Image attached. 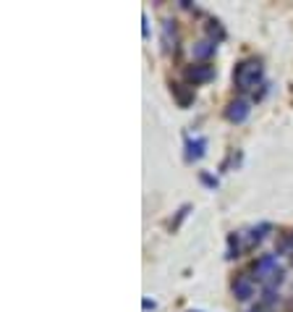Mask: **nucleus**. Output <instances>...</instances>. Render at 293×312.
Instances as JSON below:
<instances>
[{
    "instance_id": "obj_5",
    "label": "nucleus",
    "mask_w": 293,
    "mask_h": 312,
    "mask_svg": "<svg viewBox=\"0 0 293 312\" xmlns=\"http://www.w3.org/2000/svg\"><path fill=\"white\" fill-rule=\"evenodd\" d=\"M212 73H215V68H212V66L201 63V66H194V68H189V71H186V79H189V81H194V84H199V81L212 79Z\"/></svg>"
},
{
    "instance_id": "obj_3",
    "label": "nucleus",
    "mask_w": 293,
    "mask_h": 312,
    "mask_svg": "<svg viewBox=\"0 0 293 312\" xmlns=\"http://www.w3.org/2000/svg\"><path fill=\"white\" fill-rule=\"evenodd\" d=\"M249 103L246 100H236V103H231L228 105V110H225V118L228 121H233V124H241V121H246L249 118Z\"/></svg>"
},
{
    "instance_id": "obj_8",
    "label": "nucleus",
    "mask_w": 293,
    "mask_h": 312,
    "mask_svg": "<svg viewBox=\"0 0 293 312\" xmlns=\"http://www.w3.org/2000/svg\"><path fill=\"white\" fill-rule=\"evenodd\" d=\"M173 92H176L178 103H181L183 108H186V105L191 103V100H194V92H183V89H181V84H173Z\"/></svg>"
},
{
    "instance_id": "obj_6",
    "label": "nucleus",
    "mask_w": 293,
    "mask_h": 312,
    "mask_svg": "<svg viewBox=\"0 0 293 312\" xmlns=\"http://www.w3.org/2000/svg\"><path fill=\"white\" fill-rule=\"evenodd\" d=\"M162 45H165V50L176 48V21L162 24Z\"/></svg>"
},
{
    "instance_id": "obj_11",
    "label": "nucleus",
    "mask_w": 293,
    "mask_h": 312,
    "mask_svg": "<svg viewBox=\"0 0 293 312\" xmlns=\"http://www.w3.org/2000/svg\"><path fill=\"white\" fill-rule=\"evenodd\" d=\"M280 250H283V252H293V234H288L286 239H283Z\"/></svg>"
},
{
    "instance_id": "obj_2",
    "label": "nucleus",
    "mask_w": 293,
    "mask_h": 312,
    "mask_svg": "<svg viewBox=\"0 0 293 312\" xmlns=\"http://www.w3.org/2000/svg\"><path fill=\"white\" fill-rule=\"evenodd\" d=\"M233 297L241 299V302L254 297V281L249 278V275H238V278L233 281Z\"/></svg>"
},
{
    "instance_id": "obj_14",
    "label": "nucleus",
    "mask_w": 293,
    "mask_h": 312,
    "mask_svg": "<svg viewBox=\"0 0 293 312\" xmlns=\"http://www.w3.org/2000/svg\"><path fill=\"white\" fill-rule=\"evenodd\" d=\"M249 312H267V307H264V305H259V307H254V310H249Z\"/></svg>"
},
{
    "instance_id": "obj_12",
    "label": "nucleus",
    "mask_w": 293,
    "mask_h": 312,
    "mask_svg": "<svg viewBox=\"0 0 293 312\" xmlns=\"http://www.w3.org/2000/svg\"><path fill=\"white\" fill-rule=\"evenodd\" d=\"M228 244H231V257H238V239L231 236V239H228Z\"/></svg>"
},
{
    "instance_id": "obj_7",
    "label": "nucleus",
    "mask_w": 293,
    "mask_h": 312,
    "mask_svg": "<svg viewBox=\"0 0 293 312\" xmlns=\"http://www.w3.org/2000/svg\"><path fill=\"white\" fill-rule=\"evenodd\" d=\"M201 155H204V139L189 142V152H186V158H189V160H199Z\"/></svg>"
},
{
    "instance_id": "obj_4",
    "label": "nucleus",
    "mask_w": 293,
    "mask_h": 312,
    "mask_svg": "<svg viewBox=\"0 0 293 312\" xmlns=\"http://www.w3.org/2000/svg\"><path fill=\"white\" fill-rule=\"evenodd\" d=\"M215 50H217V42L215 40H201V42H196L194 48H191V55H194L196 61H207Z\"/></svg>"
},
{
    "instance_id": "obj_13",
    "label": "nucleus",
    "mask_w": 293,
    "mask_h": 312,
    "mask_svg": "<svg viewBox=\"0 0 293 312\" xmlns=\"http://www.w3.org/2000/svg\"><path fill=\"white\" fill-rule=\"evenodd\" d=\"M201 181H204L207 187H217V179H212L209 173H201Z\"/></svg>"
},
{
    "instance_id": "obj_1",
    "label": "nucleus",
    "mask_w": 293,
    "mask_h": 312,
    "mask_svg": "<svg viewBox=\"0 0 293 312\" xmlns=\"http://www.w3.org/2000/svg\"><path fill=\"white\" fill-rule=\"evenodd\" d=\"M233 79H236V87L238 89H251L256 81L262 79V63L259 61H244V63H238Z\"/></svg>"
},
{
    "instance_id": "obj_9",
    "label": "nucleus",
    "mask_w": 293,
    "mask_h": 312,
    "mask_svg": "<svg viewBox=\"0 0 293 312\" xmlns=\"http://www.w3.org/2000/svg\"><path fill=\"white\" fill-rule=\"evenodd\" d=\"M280 299V294L275 291L272 286H264V307H270V305H275V302Z\"/></svg>"
},
{
    "instance_id": "obj_10",
    "label": "nucleus",
    "mask_w": 293,
    "mask_h": 312,
    "mask_svg": "<svg viewBox=\"0 0 293 312\" xmlns=\"http://www.w3.org/2000/svg\"><path fill=\"white\" fill-rule=\"evenodd\" d=\"M209 34H217V40H223V37H225L223 26H220L217 21H209Z\"/></svg>"
}]
</instances>
